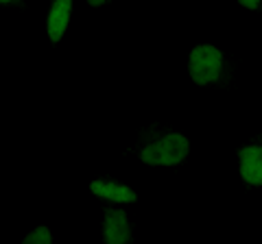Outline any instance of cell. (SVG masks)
Listing matches in <instances>:
<instances>
[{"label": "cell", "instance_id": "cell-1", "mask_svg": "<svg viewBox=\"0 0 262 244\" xmlns=\"http://www.w3.org/2000/svg\"><path fill=\"white\" fill-rule=\"evenodd\" d=\"M188 151H190L188 137H184L182 133H170L146 146L142 151V161L151 166H175L186 159Z\"/></svg>", "mask_w": 262, "mask_h": 244}, {"label": "cell", "instance_id": "cell-2", "mask_svg": "<svg viewBox=\"0 0 262 244\" xmlns=\"http://www.w3.org/2000/svg\"><path fill=\"white\" fill-rule=\"evenodd\" d=\"M223 68V55L219 48L203 44L196 46L190 53V61H188V70L196 85H208L212 81H216Z\"/></svg>", "mask_w": 262, "mask_h": 244}, {"label": "cell", "instance_id": "cell-3", "mask_svg": "<svg viewBox=\"0 0 262 244\" xmlns=\"http://www.w3.org/2000/svg\"><path fill=\"white\" fill-rule=\"evenodd\" d=\"M103 235L107 244H127L131 242V227L127 214L122 209H105Z\"/></svg>", "mask_w": 262, "mask_h": 244}, {"label": "cell", "instance_id": "cell-4", "mask_svg": "<svg viewBox=\"0 0 262 244\" xmlns=\"http://www.w3.org/2000/svg\"><path fill=\"white\" fill-rule=\"evenodd\" d=\"M238 157L241 177L251 185H262V146H245Z\"/></svg>", "mask_w": 262, "mask_h": 244}, {"label": "cell", "instance_id": "cell-5", "mask_svg": "<svg viewBox=\"0 0 262 244\" xmlns=\"http://www.w3.org/2000/svg\"><path fill=\"white\" fill-rule=\"evenodd\" d=\"M70 13H72V0H55L51 7V13H48V37L51 42H59L61 35L68 29L70 22Z\"/></svg>", "mask_w": 262, "mask_h": 244}, {"label": "cell", "instance_id": "cell-6", "mask_svg": "<svg viewBox=\"0 0 262 244\" xmlns=\"http://www.w3.org/2000/svg\"><path fill=\"white\" fill-rule=\"evenodd\" d=\"M90 190H92L96 197L114 201V203H134L138 199V194L131 188L114 183V181H92L90 183Z\"/></svg>", "mask_w": 262, "mask_h": 244}, {"label": "cell", "instance_id": "cell-7", "mask_svg": "<svg viewBox=\"0 0 262 244\" xmlns=\"http://www.w3.org/2000/svg\"><path fill=\"white\" fill-rule=\"evenodd\" d=\"M24 242L27 244H51L53 235H51V231H48L46 227H37L35 231H31L27 238H24Z\"/></svg>", "mask_w": 262, "mask_h": 244}, {"label": "cell", "instance_id": "cell-8", "mask_svg": "<svg viewBox=\"0 0 262 244\" xmlns=\"http://www.w3.org/2000/svg\"><path fill=\"white\" fill-rule=\"evenodd\" d=\"M243 7H247V9H256V7L260 5V0H241Z\"/></svg>", "mask_w": 262, "mask_h": 244}, {"label": "cell", "instance_id": "cell-9", "mask_svg": "<svg viewBox=\"0 0 262 244\" xmlns=\"http://www.w3.org/2000/svg\"><path fill=\"white\" fill-rule=\"evenodd\" d=\"M88 3H90V5H92V7H98V5H103V3H107V0H88Z\"/></svg>", "mask_w": 262, "mask_h": 244}, {"label": "cell", "instance_id": "cell-10", "mask_svg": "<svg viewBox=\"0 0 262 244\" xmlns=\"http://www.w3.org/2000/svg\"><path fill=\"white\" fill-rule=\"evenodd\" d=\"M0 3H13V0H0Z\"/></svg>", "mask_w": 262, "mask_h": 244}]
</instances>
